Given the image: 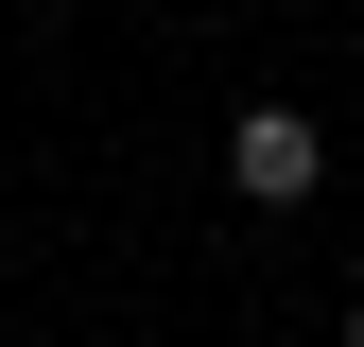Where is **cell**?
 Masks as SVG:
<instances>
[{
    "mask_svg": "<svg viewBox=\"0 0 364 347\" xmlns=\"http://www.w3.org/2000/svg\"><path fill=\"white\" fill-rule=\"evenodd\" d=\"M225 191L295 226V208L330 191V122H312V105H243V122H225Z\"/></svg>",
    "mask_w": 364,
    "mask_h": 347,
    "instance_id": "6da1fadb",
    "label": "cell"
},
{
    "mask_svg": "<svg viewBox=\"0 0 364 347\" xmlns=\"http://www.w3.org/2000/svg\"><path fill=\"white\" fill-rule=\"evenodd\" d=\"M347 347H364V295H347Z\"/></svg>",
    "mask_w": 364,
    "mask_h": 347,
    "instance_id": "7a4b0ae2",
    "label": "cell"
}]
</instances>
